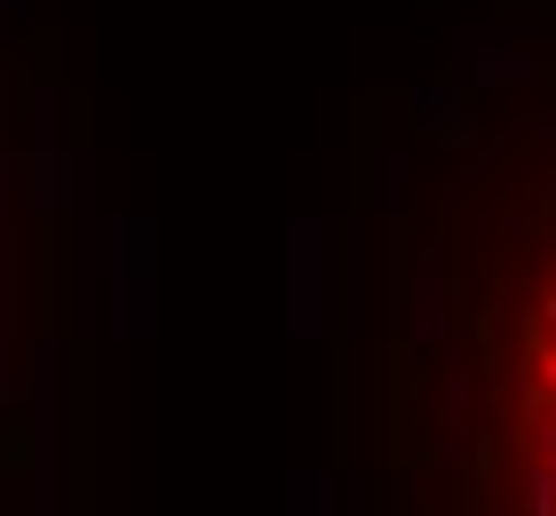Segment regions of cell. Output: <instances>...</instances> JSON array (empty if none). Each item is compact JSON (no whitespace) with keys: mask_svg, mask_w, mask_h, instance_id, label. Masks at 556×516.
Instances as JSON below:
<instances>
[{"mask_svg":"<svg viewBox=\"0 0 556 516\" xmlns=\"http://www.w3.org/2000/svg\"><path fill=\"white\" fill-rule=\"evenodd\" d=\"M278 294H287V342L318 350L342 333V223L302 206L287 215V263H278Z\"/></svg>","mask_w":556,"mask_h":516,"instance_id":"cell-1","label":"cell"},{"mask_svg":"<svg viewBox=\"0 0 556 516\" xmlns=\"http://www.w3.org/2000/svg\"><path fill=\"white\" fill-rule=\"evenodd\" d=\"M453 80L469 96H533L548 80V56L533 24H453Z\"/></svg>","mask_w":556,"mask_h":516,"instance_id":"cell-2","label":"cell"},{"mask_svg":"<svg viewBox=\"0 0 556 516\" xmlns=\"http://www.w3.org/2000/svg\"><path fill=\"white\" fill-rule=\"evenodd\" d=\"M429 405H438V453H445V469L469 477L477 461H485V374H477V350L469 342H445L438 350Z\"/></svg>","mask_w":556,"mask_h":516,"instance_id":"cell-3","label":"cell"},{"mask_svg":"<svg viewBox=\"0 0 556 516\" xmlns=\"http://www.w3.org/2000/svg\"><path fill=\"white\" fill-rule=\"evenodd\" d=\"M104 278H112V333L119 342H151L160 333V270H151V230L136 215L104 223Z\"/></svg>","mask_w":556,"mask_h":516,"instance_id":"cell-4","label":"cell"},{"mask_svg":"<svg viewBox=\"0 0 556 516\" xmlns=\"http://www.w3.org/2000/svg\"><path fill=\"white\" fill-rule=\"evenodd\" d=\"M397 326H406V342L438 357L445 342H462V302H453V278L438 263H414L397 278Z\"/></svg>","mask_w":556,"mask_h":516,"instance_id":"cell-5","label":"cell"},{"mask_svg":"<svg viewBox=\"0 0 556 516\" xmlns=\"http://www.w3.org/2000/svg\"><path fill=\"white\" fill-rule=\"evenodd\" d=\"M414 136L421 143H445V151H469L477 143V119H469V88L453 80H421L414 88Z\"/></svg>","mask_w":556,"mask_h":516,"instance_id":"cell-6","label":"cell"},{"mask_svg":"<svg viewBox=\"0 0 556 516\" xmlns=\"http://www.w3.org/2000/svg\"><path fill=\"white\" fill-rule=\"evenodd\" d=\"M414 199H421V151L414 143L374 151V215L382 223H414Z\"/></svg>","mask_w":556,"mask_h":516,"instance_id":"cell-7","label":"cell"},{"mask_svg":"<svg viewBox=\"0 0 556 516\" xmlns=\"http://www.w3.org/2000/svg\"><path fill=\"white\" fill-rule=\"evenodd\" d=\"M342 318L350 326H374V230L366 223H342Z\"/></svg>","mask_w":556,"mask_h":516,"instance_id":"cell-8","label":"cell"},{"mask_svg":"<svg viewBox=\"0 0 556 516\" xmlns=\"http://www.w3.org/2000/svg\"><path fill=\"white\" fill-rule=\"evenodd\" d=\"M287 516H342V477L318 469V461L287 469Z\"/></svg>","mask_w":556,"mask_h":516,"instance_id":"cell-9","label":"cell"},{"mask_svg":"<svg viewBox=\"0 0 556 516\" xmlns=\"http://www.w3.org/2000/svg\"><path fill=\"white\" fill-rule=\"evenodd\" d=\"M517 516H556V461L525 453V469H517Z\"/></svg>","mask_w":556,"mask_h":516,"instance_id":"cell-10","label":"cell"},{"mask_svg":"<svg viewBox=\"0 0 556 516\" xmlns=\"http://www.w3.org/2000/svg\"><path fill=\"white\" fill-rule=\"evenodd\" d=\"M342 516H374V477H366V469L342 484Z\"/></svg>","mask_w":556,"mask_h":516,"instance_id":"cell-11","label":"cell"},{"mask_svg":"<svg viewBox=\"0 0 556 516\" xmlns=\"http://www.w3.org/2000/svg\"><path fill=\"white\" fill-rule=\"evenodd\" d=\"M525 437H533V461H556V405H548V413H541V421L525 429Z\"/></svg>","mask_w":556,"mask_h":516,"instance_id":"cell-12","label":"cell"},{"mask_svg":"<svg viewBox=\"0 0 556 516\" xmlns=\"http://www.w3.org/2000/svg\"><path fill=\"white\" fill-rule=\"evenodd\" d=\"M533 381H541V390H548V405H556V342L533 357Z\"/></svg>","mask_w":556,"mask_h":516,"instance_id":"cell-13","label":"cell"},{"mask_svg":"<svg viewBox=\"0 0 556 516\" xmlns=\"http://www.w3.org/2000/svg\"><path fill=\"white\" fill-rule=\"evenodd\" d=\"M533 143H556V103H541V112H533Z\"/></svg>","mask_w":556,"mask_h":516,"instance_id":"cell-14","label":"cell"},{"mask_svg":"<svg viewBox=\"0 0 556 516\" xmlns=\"http://www.w3.org/2000/svg\"><path fill=\"white\" fill-rule=\"evenodd\" d=\"M533 318H541V333H548V342H556V287L541 294V310H533Z\"/></svg>","mask_w":556,"mask_h":516,"instance_id":"cell-15","label":"cell"},{"mask_svg":"<svg viewBox=\"0 0 556 516\" xmlns=\"http://www.w3.org/2000/svg\"><path fill=\"white\" fill-rule=\"evenodd\" d=\"M9 381H16V342H0V398H9Z\"/></svg>","mask_w":556,"mask_h":516,"instance_id":"cell-16","label":"cell"}]
</instances>
